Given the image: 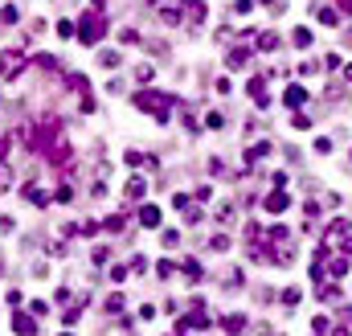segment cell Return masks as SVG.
<instances>
[{"label":"cell","instance_id":"obj_31","mask_svg":"<svg viewBox=\"0 0 352 336\" xmlns=\"http://www.w3.org/2000/svg\"><path fill=\"white\" fill-rule=\"evenodd\" d=\"M74 33H78V29L70 21H57V37H74Z\"/></svg>","mask_w":352,"mask_h":336},{"label":"cell","instance_id":"obj_4","mask_svg":"<svg viewBox=\"0 0 352 336\" xmlns=\"http://www.w3.org/2000/svg\"><path fill=\"white\" fill-rule=\"evenodd\" d=\"M287 205H291V197H287V193H283V189H274V193H270V197H266V209H270V213H283V209H287Z\"/></svg>","mask_w":352,"mask_h":336},{"label":"cell","instance_id":"obj_11","mask_svg":"<svg viewBox=\"0 0 352 336\" xmlns=\"http://www.w3.org/2000/svg\"><path fill=\"white\" fill-rule=\"evenodd\" d=\"M258 49H278V33H270V29H266V33H258Z\"/></svg>","mask_w":352,"mask_h":336},{"label":"cell","instance_id":"obj_35","mask_svg":"<svg viewBox=\"0 0 352 336\" xmlns=\"http://www.w3.org/2000/svg\"><path fill=\"white\" fill-rule=\"evenodd\" d=\"M37 66H41V70H57V62H53L49 53H41V57H37Z\"/></svg>","mask_w":352,"mask_h":336},{"label":"cell","instance_id":"obj_2","mask_svg":"<svg viewBox=\"0 0 352 336\" xmlns=\"http://www.w3.org/2000/svg\"><path fill=\"white\" fill-rule=\"evenodd\" d=\"M103 33H107V21H103L99 13H86V17L78 21V37H82V45H94Z\"/></svg>","mask_w":352,"mask_h":336},{"label":"cell","instance_id":"obj_16","mask_svg":"<svg viewBox=\"0 0 352 336\" xmlns=\"http://www.w3.org/2000/svg\"><path fill=\"white\" fill-rule=\"evenodd\" d=\"M25 193H29V201H33V205H49V193H45V189H33V185H29Z\"/></svg>","mask_w":352,"mask_h":336},{"label":"cell","instance_id":"obj_19","mask_svg":"<svg viewBox=\"0 0 352 336\" xmlns=\"http://www.w3.org/2000/svg\"><path fill=\"white\" fill-rule=\"evenodd\" d=\"M262 156H270V144H254V148L246 152V160H262Z\"/></svg>","mask_w":352,"mask_h":336},{"label":"cell","instance_id":"obj_26","mask_svg":"<svg viewBox=\"0 0 352 336\" xmlns=\"http://www.w3.org/2000/svg\"><path fill=\"white\" fill-rule=\"evenodd\" d=\"M209 246H213V250H217V254H226V250H230V238H226V234H217V238H213V242H209Z\"/></svg>","mask_w":352,"mask_h":336},{"label":"cell","instance_id":"obj_29","mask_svg":"<svg viewBox=\"0 0 352 336\" xmlns=\"http://www.w3.org/2000/svg\"><path fill=\"white\" fill-rule=\"evenodd\" d=\"M123 222H127L123 213H115V218H107V230H111V234H119V230H123Z\"/></svg>","mask_w":352,"mask_h":336},{"label":"cell","instance_id":"obj_37","mask_svg":"<svg viewBox=\"0 0 352 336\" xmlns=\"http://www.w3.org/2000/svg\"><path fill=\"white\" fill-rule=\"evenodd\" d=\"M340 9H344V13H352V0H340Z\"/></svg>","mask_w":352,"mask_h":336},{"label":"cell","instance_id":"obj_30","mask_svg":"<svg viewBox=\"0 0 352 336\" xmlns=\"http://www.w3.org/2000/svg\"><path fill=\"white\" fill-rule=\"evenodd\" d=\"M266 238H270V242H291V234H287V230H283V226H274V230H270V234H266Z\"/></svg>","mask_w":352,"mask_h":336},{"label":"cell","instance_id":"obj_7","mask_svg":"<svg viewBox=\"0 0 352 336\" xmlns=\"http://www.w3.org/2000/svg\"><path fill=\"white\" fill-rule=\"evenodd\" d=\"M283 103H287V107H299V103H307V90H303V86H287Z\"/></svg>","mask_w":352,"mask_h":336},{"label":"cell","instance_id":"obj_24","mask_svg":"<svg viewBox=\"0 0 352 336\" xmlns=\"http://www.w3.org/2000/svg\"><path fill=\"white\" fill-rule=\"evenodd\" d=\"M291 127H299V131H307V127H311V119H307L303 111H295V115H291Z\"/></svg>","mask_w":352,"mask_h":336},{"label":"cell","instance_id":"obj_23","mask_svg":"<svg viewBox=\"0 0 352 336\" xmlns=\"http://www.w3.org/2000/svg\"><path fill=\"white\" fill-rule=\"evenodd\" d=\"M0 21H5V25H17V21H21V13H17L13 5H5V9H0Z\"/></svg>","mask_w":352,"mask_h":336},{"label":"cell","instance_id":"obj_22","mask_svg":"<svg viewBox=\"0 0 352 336\" xmlns=\"http://www.w3.org/2000/svg\"><path fill=\"white\" fill-rule=\"evenodd\" d=\"M99 62H103L107 70H115V66H119V53H115V49H103V53H99Z\"/></svg>","mask_w":352,"mask_h":336},{"label":"cell","instance_id":"obj_1","mask_svg":"<svg viewBox=\"0 0 352 336\" xmlns=\"http://www.w3.org/2000/svg\"><path fill=\"white\" fill-rule=\"evenodd\" d=\"M135 107H139V111H148V115H156L160 123H164V119H168V107H172V99H168V95H156V90H139V95H135Z\"/></svg>","mask_w":352,"mask_h":336},{"label":"cell","instance_id":"obj_13","mask_svg":"<svg viewBox=\"0 0 352 336\" xmlns=\"http://www.w3.org/2000/svg\"><path fill=\"white\" fill-rule=\"evenodd\" d=\"M221 328H226V332H242V328H246V316H226Z\"/></svg>","mask_w":352,"mask_h":336},{"label":"cell","instance_id":"obj_14","mask_svg":"<svg viewBox=\"0 0 352 336\" xmlns=\"http://www.w3.org/2000/svg\"><path fill=\"white\" fill-rule=\"evenodd\" d=\"M184 275H188V283H201V262L188 258V262H184Z\"/></svg>","mask_w":352,"mask_h":336},{"label":"cell","instance_id":"obj_28","mask_svg":"<svg viewBox=\"0 0 352 336\" xmlns=\"http://www.w3.org/2000/svg\"><path fill=\"white\" fill-rule=\"evenodd\" d=\"M311 328H315V332H332V320H328V316H315Z\"/></svg>","mask_w":352,"mask_h":336},{"label":"cell","instance_id":"obj_39","mask_svg":"<svg viewBox=\"0 0 352 336\" xmlns=\"http://www.w3.org/2000/svg\"><path fill=\"white\" fill-rule=\"evenodd\" d=\"M0 156H5V140H0Z\"/></svg>","mask_w":352,"mask_h":336},{"label":"cell","instance_id":"obj_36","mask_svg":"<svg viewBox=\"0 0 352 336\" xmlns=\"http://www.w3.org/2000/svg\"><path fill=\"white\" fill-rule=\"evenodd\" d=\"M336 295H340V287H319V299H324V303H328V299H336Z\"/></svg>","mask_w":352,"mask_h":336},{"label":"cell","instance_id":"obj_8","mask_svg":"<svg viewBox=\"0 0 352 336\" xmlns=\"http://www.w3.org/2000/svg\"><path fill=\"white\" fill-rule=\"evenodd\" d=\"M144 193H148V185H144L139 176H131V180H127V201H139Z\"/></svg>","mask_w":352,"mask_h":336},{"label":"cell","instance_id":"obj_33","mask_svg":"<svg viewBox=\"0 0 352 336\" xmlns=\"http://www.w3.org/2000/svg\"><path fill=\"white\" fill-rule=\"evenodd\" d=\"M217 222H234V205H221L217 209Z\"/></svg>","mask_w":352,"mask_h":336},{"label":"cell","instance_id":"obj_15","mask_svg":"<svg viewBox=\"0 0 352 336\" xmlns=\"http://www.w3.org/2000/svg\"><path fill=\"white\" fill-rule=\"evenodd\" d=\"M291 41H295L299 49H307V45H311V29H295V33H291Z\"/></svg>","mask_w":352,"mask_h":336},{"label":"cell","instance_id":"obj_21","mask_svg":"<svg viewBox=\"0 0 352 336\" xmlns=\"http://www.w3.org/2000/svg\"><path fill=\"white\" fill-rule=\"evenodd\" d=\"M299 299H303V291H299V287H287V291H283V303H287V308H295Z\"/></svg>","mask_w":352,"mask_h":336},{"label":"cell","instance_id":"obj_20","mask_svg":"<svg viewBox=\"0 0 352 336\" xmlns=\"http://www.w3.org/2000/svg\"><path fill=\"white\" fill-rule=\"evenodd\" d=\"M160 17H164L168 25H180V9H176V5H164V9H160Z\"/></svg>","mask_w":352,"mask_h":336},{"label":"cell","instance_id":"obj_9","mask_svg":"<svg viewBox=\"0 0 352 336\" xmlns=\"http://www.w3.org/2000/svg\"><path fill=\"white\" fill-rule=\"evenodd\" d=\"M226 62H230L234 70H242V66L250 62V49H242V45H238V49H230V57H226Z\"/></svg>","mask_w":352,"mask_h":336},{"label":"cell","instance_id":"obj_5","mask_svg":"<svg viewBox=\"0 0 352 336\" xmlns=\"http://www.w3.org/2000/svg\"><path fill=\"white\" fill-rule=\"evenodd\" d=\"M139 226H148V230L160 226V209H156V205H144V209H139Z\"/></svg>","mask_w":352,"mask_h":336},{"label":"cell","instance_id":"obj_12","mask_svg":"<svg viewBox=\"0 0 352 336\" xmlns=\"http://www.w3.org/2000/svg\"><path fill=\"white\" fill-rule=\"evenodd\" d=\"M344 234H348V222H344V218H336V222L328 226V242H336V238H344Z\"/></svg>","mask_w":352,"mask_h":336},{"label":"cell","instance_id":"obj_17","mask_svg":"<svg viewBox=\"0 0 352 336\" xmlns=\"http://www.w3.org/2000/svg\"><path fill=\"white\" fill-rule=\"evenodd\" d=\"M13 189V172H9V164L0 160V193H9Z\"/></svg>","mask_w":352,"mask_h":336},{"label":"cell","instance_id":"obj_18","mask_svg":"<svg viewBox=\"0 0 352 336\" xmlns=\"http://www.w3.org/2000/svg\"><path fill=\"white\" fill-rule=\"evenodd\" d=\"M328 275H332V279H344V275H348V258H336V262L328 266Z\"/></svg>","mask_w":352,"mask_h":336},{"label":"cell","instance_id":"obj_3","mask_svg":"<svg viewBox=\"0 0 352 336\" xmlns=\"http://www.w3.org/2000/svg\"><path fill=\"white\" fill-rule=\"evenodd\" d=\"M25 70V53L21 49H5V53H0V74H5V78H17Z\"/></svg>","mask_w":352,"mask_h":336},{"label":"cell","instance_id":"obj_38","mask_svg":"<svg viewBox=\"0 0 352 336\" xmlns=\"http://www.w3.org/2000/svg\"><path fill=\"white\" fill-rule=\"evenodd\" d=\"M344 78H348V82H352V66H348V70H344Z\"/></svg>","mask_w":352,"mask_h":336},{"label":"cell","instance_id":"obj_10","mask_svg":"<svg viewBox=\"0 0 352 336\" xmlns=\"http://www.w3.org/2000/svg\"><path fill=\"white\" fill-rule=\"evenodd\" d=\"M315 17H319V25H332V29L340 25V13H336V9H328V5H324V9H319Z\"/></svg>","mask_w":352,"mask_h":336},{"label":"cell","instance_id":"obj_32","mask_svg":"<svg viewBox=\"0 0 352 336\" xmlns=\"http://www.w3.org/2000/svg\"><path fill=\"white\" fill-rule=\"evenodd\" d=\"M315 152H319V156H328V152H332V140L319 136V140H315Z\"/></svg>","mask_w":352,"mask_h":336},{"label":"cell","instance_id":"obj_34","mask_svg":"<svg viewBox=\"0 0 352 336\" xmlns=\"http://www.w3.org/2000/svg\"><path fill=\"white\" fill-rule=\"evenodd\" d=\"M119 37H123V45H135V41H139V33H135V29H123Z\"/></svg>","mask_w":352,"mask_h":336},{"label":"cell","instance_id":"obj_25","mask_svg":"<svg viewBox=\"0 0 352 336\" xmlns=\"http://www.w3.org/2000/svg\"><path fill=\"white\" fill-rule=\"evenodd\" d=\"M123 303H127V299H123L119 291H115V295H107V312H123Z\"/></svg>","mask_w":352,"mask_h":336},{"label":"cell","instance_id":"obj_6","mask_svg":"<svg viewBox=\"0 0 352 336\" xmlns=\"http://www.w3.org/2000/svg\"><path fill=\"white\" fill-rule=\"evenodd\" d=\"M13 328L29 336V332H37V320H33V316H25V312H17V316H13Z\"/></svg>","mask_w":352,"mask_h":336},{"label":"cell","instance_id":"obj_27","mask_svg":"<svg viewBox=\"0 0 352 336\" xmlns=\"http://www.w3.org/2000/svg\"><path fill=\"white\" fill-rule=\"evenodd\" d=\"M172 271H176V266H172L168 258H164V262H156V275H160V279H172Z\"/></svg>","mask_w":352,"mask_h":336}]
</instances>
